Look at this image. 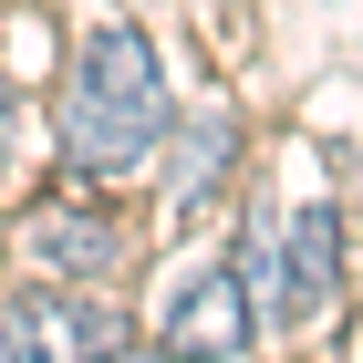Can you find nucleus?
Listing matches in <instances>:
<instances>
[{
  "instance_id": "423d86ee",
  "label": "nucleus",
  "mask_w": 363,
  "mask_h": 363,
  "mask_svg": "<svg viewBox=\"0 0 363 363\" xmlns=\"http://www.w3.org/2000/svg\"><path fill=\"white\" fill-rule=\"evenodd\" d=\"M0 187H21V104H11V84H0Z\"/></svg>"
},
{
  "instance_id": "7ed1b4c3",
  "label": "nucleus",
  "mask_w": 363,
  "mask_h": 363,
  "mask_svg": "<svg viewBox=\"0 0 363 363\" xmlns=\"http://www.w3.org/2000/svg\"><path fill=\"white\" fill-rule=\"evenodd\" d=\"M0 353H125V322L104 301H73V280L0 311Z\"/></svg>"
},
{
  "instance_id": "f257e3e1",
  "label": "nucleus",
  "mask_w": 363,
  "mask_h": 363,
  "mask_svg": "<svg viewBox=\"0 0 363 363\" xmlns=\"http://www.w3.org/2000/svg\"><path fill=\"white\" fill-rule=\"evenodd\" d=\"M52 135H62V156L84 177H114V167H135V156H156V135H167V62H156V42L135 21H104L84 42Z\"/></svg>"
},
{
  "instance_id": "39448f33",
  "label": "nucleus",
  "mask_w": 363,
  "mask_h": 363,
  "mask_svg": "<svg viewBox=\"0 0 363 363\" xmlns=\"http://www.w3.org/2000/svg\"><path fill=\"white\" fill-rule=\"evenodd\" d=\"M250 342V291H239V270H208L177 301V322H167V353H239Z\"/></svg>"
},
{
  "instance_id": "f03ea898",
  "label": "nucleus",
  "mask_w": 363,
  "mask_h": 363,
  "mask_svg": "<svg viewBox=\"0 0 363 363\" xmlns=\"http://www.w3.org/2000/svg\"><path fill=\"white\" fill-rule=\"evenodd\" d=\"M21 259H31L42 280H94V270L125 259V228H114L94 197H42L31 228H21Z\"/></svg>"
},
{
  "instance_id": "20e7f679",
  "label": "nucleus",
  "mask_w": 363,
  "mask_h": 363,
  "mask_svg": "<svg viewBox=\"0 0 363 363\" xmlns=\"http://www.w3.org/2000/svg\"><path fill=\"white\" fill-rule=\"evenodd\" d=\"M333 259H342L333 208H301V218H291V239H280V311H291V322H311V311L333 301Z\"/></svg>"
}]
</instances>
